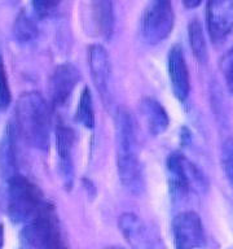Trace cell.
<instances>
[{
	"instance_id": "3",
	"label": "cell",
	"mask_w": 233,
	"mask_h": 249,
	"mask_svg": "<svg viewBox=\"0 0 233 249\" xmlns=\"http://www.w3.org/2000/svg\"><path fill=\"white\" fill-rule=\"evenodd\" d=\"M7 210L15 223H27L43 209L47 202L34 183L22 175L7 179Z\"/></svg>"
},
{
	"instance_id": "12",
	"label": "cell",
	"mask_w": 233,
	"mask_h": 249,
	"mask_svg": "<svg viewBox=\"0 0 233 249\" xmlns=\"http://www.w3.org/2000/svg\"><path fill=\"white\" fill-rule=\"evenodd\" d=\"M88 65L96 87L102 95H106L110 78V60L108 51L101 44H92L88 48Z\"/></svg>"
},
{
	"instance_id": "25",
	"label": "cell",
	"mask_w": 233,
	"mask_h": 249,
	"mask_svg": "<svg viewBox=\"0 0 233 249\" xmlns=\"http://www.w3.org/2000/svg\"><path fill=\"white\" fill-rule=\"evenodd\" d=\"M4 245V229H3V225L0 223V249L3 248Z\"/></svg>"
},
{
	"instance_id": "9",
	"label": "cell",
	"mask_w": 233,
	"mask_h": 249,
	"mask_svg": "<svg viewBox=\"0 0 233 249\" xmlns=\"http://www.w3.org/2000/svg\"><path fill=\"white\" fill-rule=\"evenodd\" d=\"M167 68H168V78L174 95L178 100H186V97L189 96L190 81L189 70L182 47L174 46L171 48L167 60Z\"/></svg>"
},
{
	"instance_id": "14",
	"label": "cell",
	"mask_w": 233,
	"mask_h": 249,
	"mask_svg": "<svg viewBox=\"0 0 233 249\" xmlns=\"http://www.w3.org/2000/svg\"><path fill=\"white\" fill-rule=\"evenodd\" d=\"M141 113L145 118L149 131L153 135L163 134L170 124V118L166 109L154 99L147 97L141 101Z\"/></svg>"
},
{
	"instance_id": "16",
	"label": "cell",
	"mask_w": 233,
	"mask_h": 249,
	"mask_svg": "<svg viewBox=\"0 0 233 249\" xmlns=\"http://www.w3.org/2000/svg\"><path fill=\"white\" fill-rule=\"evenodd\" d=\"M92 16L97 29L105 36L113 33L114 27V13H113L112 0H91Z\"/></svg>"
},
{
	"instance_id": "7",
	"label": "cell",
	"mask_w": 233,
	"mask_h": 249,
	"mask_svg": "<svg viewBox=\"0 0 233 249\" xmlns=\"http://www.w3.org/2000/svg\"><path fill=\"white\" fill-rule=\"evenodd\" d=\"M175 249H202L206 244L201 218L194 212H182L172 221Z\"/></svg>"
},
{
	"instance_id": "11",
	"label": "cell",
	"mask_w": 233,
	"mask_h": 249,
	"mask_svg": "<svg viewBox=\"0 0 233 249\" xmlns=\"http://www.w3.org/2000/svg\"><path fill=\"white\" fill-rule=\"evenodd\" d=\"M56 149L60 174L66 188H70L74 179V132L62 124H60L56 130Z\"/></svg>"
},
{
	"instance_id": "4",
	"label": "cell",
	"mask_w": 233,
	"mask_h": 249,
	"mask_svg": "<svg viewBox=\"0 0 233 249\" xmlns=\"http://www.w3.org/2000/svg\"><path fill=\"white\" fill-rule=\"evenodd\" d=\"M60 239L57 214L50 204L23 225L22 241L31 249H61Z\"/></svg>"
},
{
	"instance_id": "27",
	"label": "cell",
	"mask_w": 233,
	"mask_h": 249,
	"mask_svg": "<svg viewBox=\"0 0 233 249\" xmlns=\"http://www.w3.org/2000/svg\"><path fill=\"white\" fill-rule=\"evenodd\" d=\"M231 249H233V248H231Z\"/></svg>"
},
{
	"instance_id": "15",
	"label": "cell",
	"mask_w": 233,
	"mask_h": 249,
	"mask_svg": "<svg viewBox=\"0 0 233 249\" xmlns=\"http://www.w3.org/2000/svg\"><path fill=\"white\" fill-rule=\"evenodd\" d=\"M15 135V128H13V126H9L7 132L4 134L3 143L0 147V165H1L4 177H7V179L18 174L17 173V163H16Z\"/></svg>"
},
{
	"instance_id": "10",
	"label": "cell",
	"mask_w": 233,
	"mask_h": 249,
	"mask_svg": "<svg viewBox=\"0 0 233 249\" xmlns=\"http://www.w3.org/2000/svg\"><path fill=\"white\" fill-rule=\"evenodd\" d=\"M79 81V71L71 64L57 66L50 81V93L52 103L56 107H62L71 96Z\"/></svg>"
},
{
	"instance_id": "20",
	"label": "cell",
	"mask_w": 233,
	"mask_h": 249,
	"mask_svg": "<svg viewBox=\"0 0 233 249\" xmlns=\"http://www.w3.org/2000/svg\"><path fill=\"white\" fill-rule=\"evenodd\" d=\"M221 165L228 178L231 186L233 187V136L228 138L221 148Z\"/></svg>"
},
{
	"instance_id": "24",
	"label": "cell",
	"mask_w": 233,
	"mask_h": 249,
	"mask_svg": "<svg viewBox=\"0 0 233 249\" xmlns=\"http://www.w3.org/2000/svg\"><path fill=\"white\" fill-rule=\"evenodd\" d=\"M183 3L186 8L192 9V8H197L202 3V0H183Z\"/></svg>"
},
{
	"instance_id": "22",
	"label": "cell",
	"mask_w": 233,
	"mask_h": 249,
	"mask_svg": "<svg viewBox=\"0 0 233 249\" xmlns=\"http://www.w3.org/2000/svg\"><path fill=\"white\" fill-rule=\"evenodd\" d=\"M220 69L223 75H224L229 92L233 93V47L221 58Z\"/></svg>"
},
{
	"instance_id": "21",
	"label": "cell",
	"mask_w": 233,
	"mask_h": 249,
	"mask_svg": "<svg viewBox=\"0 0 233 249\" xmlns=\"http://www.w3.org/2000/svg\"><path fill=\"white\" fill-rule=\"evenodd\" d=\"M12 101L11 89H9V82H8V75L5 66H4V60L0 54V109H7Z\"/></svg>"
},
{
	"instance_id": "13",
	"label": "cell",
	"mask_w": 233,
	"mask_h": 249,
	"mask_svg": "<svg viewBox=\"0 0 233 249\" xmlns=\"http://www.w3.org/2000/svg\"><path fill=\"white\" fill-rule=\"evenodd\" d=\"M119 230L123 236L128 240V243L136 249H147L149 245L145 226L139 217L135 214L126 213L119 218Z\"/></svg>"
},
{
	"instance_id": "6",
	"label": "cell",
	"mask_w": 233,
	"mask_h": 249,
	"mask_svg": "<svg viewBox=\"0 0 233 249\" xmlns=\"http://www.w3.org/2000/svg\"><path fill=\"white\" fill-rule=\"evenodd\" d=\"M174 25L175 15L171 4L157 0L145 9L140 21L141 34L150 44L163 42L172 33Z\"/></svg>"
},
{
	"instance_id": "23",
	"label": "cell",
	"mask_w": 233,
	"mask_h": 249,
	"mask_svg": "<svg viewBox=\"0 0 233 249\" xmlns=\"http://www.w3.org/2000/svg\"><path fill=\"white\" fill-rule=\"evenodd\" d=\"M62 0H33V5L38 15L44 16L53 11L56 7H58V4Z\"/></svg>"
},
{
	"instance_id": "8",
	"label": "cell",
	"mask_w": 233,
	"mask_h": 249,
	"mask_svg": "<svg viewBox=\"0 0 233 249\" xmlns=\"http://www.w3.org/2000/svg\"><path fill=\"white\" fill-rule=\"evenodd\" d=\"M206 23L211 40L224 42L233 29V0H207Z\"/></svg>"
},
{
	"instance_id": "26",
	"label": "cell",
	"mask_w": 233,
	"mask_h": 249,
	"mask_svg": "<svg viewBox=\"0 0 233 249\" xmlns=\"http://www.w3.org/2000/svg\"><path fill=\"white\" fill-rule=\"evenodd\" d=\"M157 1H165V3H170V0H157Z\"/></svg>"
},
{
	"instance_id": "1",
	"label": "cell",
	"mask_w": 233,
	"mask_h": 249,
	"mask_svg": "<svg viewBox=\"0 0 233 249\" xmlns=\"http://www.w3.org/2000/svg\"><path fill=\"white\" fill-rule=\"evenodd\" d=\"M116 144L120 182L131 194L140 195L144 191V175L137 152L135 124L131 114L124 109L116 112Z\"/></svg>"
},
{
	"instance_id": "17",
	"label": "cell",
	"mask_w": 233,
	"mask_h": 249,
	"mask_svg": "<svg viewBox=\"0 0 233 249\" xmlns=\"http://www.w3.org/2000/svg\"><path fill=\"white\" fill-rule=\"evenodd\" d=\"M75 118L85 128L95 127V109H93V99L88 87H84L79 97V104L77 107Z\"/></svg>"
},
{
	"instance_id": "18",
	"label": "cell",
	"mask_w": 233,
	"mask_h": 249,
	"mask_svg": "<svg viewBox=\"0 0 233 249\" xmlns=\"http://www.w3.org/2000/svg\"><path fill=\"white\" fill-rule=\"evenodd\" d=\"M188 35H189V43L194 56L198 58V61L205 62L207 60V46H206L203 29L198 19L190 21L188 26Z\"/></svg>"
},
{
	"instance_id": "5",
	"label": "cell",
	"mask_w": 233,
	"mask_h": 249,
	"mask_svg": "<svg viewBox=\"0 0 233 249\" xmlns=\"http://www.w3.org/2000/svg\"><path fill=\"white\" fill-rule=\"evenodd\" d=\"M170 192L175 198H183L192 192H203L207 180L202 171L185 156L172 153L167 159Z\"/></svg>"
},
{
	"instance_id": "2",
	"label": "cell",
	"mask_w": 233,
	"mask_h": 249,
	"mask_svg": "<svg viewBox=\"0 0 233 249\" xmlns=\"http://www.w3.org/2000/svg\"><path fill=\"white\" fill-rule=\"evenodd\" d=\"M15 131L25 142L38 148L47 149L50 145L52 118L50 110L42 95L36 92L23 93L16 107Z\"/></svg>"
},
{
	"instance_id": "19",
	"label": "cell",
	"mask_w": 233,
	"mask_h": 249,
	"mask_svg": "<svg viewBox=\"0 0 233 249\" xmlns=\"http://www.w3.org/2000/svg\"><path fill=\"white\" fill-rule=\"evenodd\" d=\"M38 26L35 23L34 17L29 12H22L16 19L15 23V35L19 42H30L36 36Z\"/></svg>"
}]
</instances>
